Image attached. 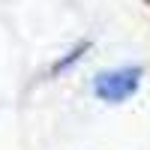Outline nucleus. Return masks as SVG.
Wrapping results in <instances>:
<instances>
[{
	"instance_id": "f257e3e1",
	"label": "nucleus",
	"mask_w": 150,
	"mask_h": 150,
	"mask_svg": "<svg viewBox=\"0 0 150 150\" xmlns=\"http://www.w3.org/2000/svg\"><path fill=\"white\" fill-rule=\"evenodd\" d=\"M138 81H141V69H135V66L108 69V72L96 75L93 93L102 99V102H126V99L138 90Z\"/></svg>"
}]
</instances>
